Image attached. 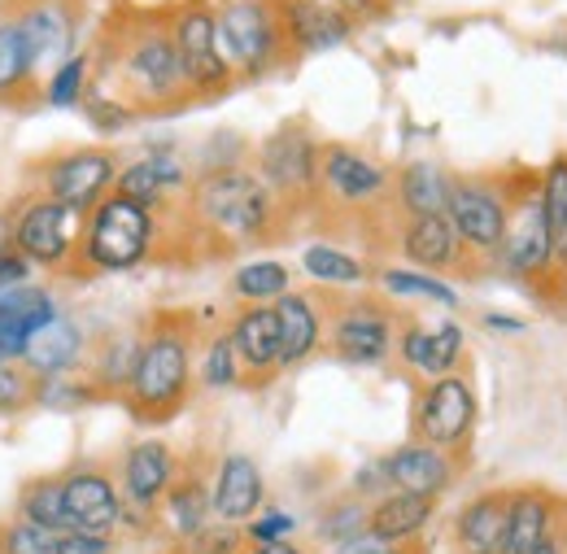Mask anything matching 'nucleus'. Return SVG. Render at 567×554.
<instances>
[{
  "label": "nucleus",
  "mask_w": 567,
  "mask_h": 554,
  "mask_svg": "<svg viewBox=\"0 0 567 554\" xmlns=\"http://www.w3.org/2000/svg\"><path fill=\"white\" fill-rule=\"evenodd\" d=\"M166 22H171V40L179 49V66L188 79V92L193 96H218L231 88V66L223 58V44H218V13H214L210 0H179L166 9Z\"/></svg>",
  "instance_id": "obj_5"
},
{
  "label": "nucleus",
  "mask_w": 567,
  "mask_h": 554,
  "mask_svg": "<svg viewBox=\"0 0 567 554\" xmlns=\"http://www.w3.org/2000/svg\"><path fill=\"white\" fill-rule=\"evenodd\" d=\"M179 184H184V166L175 162L171 148H157L153 157H144L136 166L118 171L114 193H123V197H132V202H141V206L153 209L171 188H179Z\"/></svg>",
  "instance_id": "obj_26"
},
{
  "label": "nucleus",
  "mask_w": 567,
  "mask_h": 554,
  "mask_svg": "<svg viewBox=\"0 0 567 554\" xmlns=\"http://www.w3.org/2000/svg\"><path fill=\"white\" fill-rule=\"evenodd\" d=\"M537 202L550 227V249H555V271L567 276V153L550 157V166L542 171L537 184Z\"/></svg>",
  "instance_id": "obj_31"
},
{
  "label": "nucleus",
  "mask_w": 567,
  "mask_h": 554,
  "mask_svg": "<svg viewBox=\"0 0 567 554\" xmlns=\"http://www.w3.org/2000/svg\"><path fill=\"white\" fill-rule=\"evenodd\" d=\"M284 22V40H288V53L292 58H310V53H328V49H341L350 44L358 31L354 18L319 4V0H276Z\"/></svg>",
  "instance_id": "obj_12"
},
{
  "label": "nucleus",
  "mask_w": 567,
  "mask_h": 554,
  "mask_svg": "<svg viewBox=\"0 0 567 554\" xmlns=\"http://www.w3.org/2000/svg\"><path fill=\"white\" fill-rule=\"evenodd\" d=\"M384 472H389V485L406 489V493H427L436 497L441 489L450 485V459L441 445H427V441H411L402 450H393L384 459Z\"/></svg>",
  "instance_id": "obj_20"
},
{
  "label": "nucleus",
  "mask_w": 567,
  "mask_h": 554,
  "mask_svg": "<svg viewBox=\"0 0 567 554\" xmlns=\"http://www.w3.org/2000/svg\"><path fill=\"white\" fill-rule=\"evenodd\" d=\"M27 402H35L31 376L18 371V367H9V362H0V411L9 416V411H22Z\"/></svg>",
  "instance_id": "obj_40"
},
{
  "label": "nucleus",
  "mask_w": 567,
  "mask_h": 554,
  "mask_svg": "<svg viewBox=\"0 0 567 554\" xmlns=\"http://www.w3.org/2000/svg\"><path fill=\"white\" fill-rule=\"evenodd\" d=\"M384 546H389V542H380L375 533H358L350 542H341L337 554H384Z\"/></svg>",
  "instance_id": "obj_48"
},
{
  "label": "nucleus",
  "mask_w": 567,
  "mask_h": 554,
  "mask_svg": "<svg viewBox=\"0 0 567 554\" xmlns=\"http://www.w3.org/2000/svg\"><path fill=\"white\" fill-rule=\"evenodd\" d=\"M58 554H110V546H105V537L74 533V537H62V542H58Z\"/></svg>",
  "instance_id": "obj_46"
},
{
  "label": "nucleus",
  "mask_w": 567,
  "mask_h": 554,
  "mask_svg": "<svg viewBox=\"0 0 567 554\" xmlns=\"http://www.w3.org/2000/svg\"><path fill=\"white\" fill-rule=\"evenodd\" d=\"M231 293H236L240 301H249V306H271V301H280L284 293H288V267H284V263H271V258L245 263V267L231 276Z\"/></svg>",
  "instance_id": "obj_33"
},
{
  "label": "nucleus",
  "mask_w": 567,
  "mask_h": 554,
  "mask_svg": "<svg viewBox=\"0 0 567 554\" xmlns=\"http://www.w3.org/2000/svg\"><path fill=\"white\" fill-rule=\"evenodd\" d=\"M506 511H511V493L506 489H489L476 502H467L458 524H454V537H458L463 554H497L502 529H506Z\"/></svg>",
  "instance_id": "obj_24"
},
{
  "label": "nucleus",
  "mask_w": 567,
  "mask_h": 554,
  "mask_svg": "<svg viewBox=\"0 0 567 554\" xmlns=\"http://www.w3.org/2000/svg\"><path fill=\"white\" fill-rule=\"evenodd\" d=\"M193 209L223 240H254V236H262L271 227L276 193L262 184V175L223 166V171H214L197 184Z\"/></svg>",
  "instance_id": "obj_3"
},
{
  "label": "nucleus",
  "mask_w": 567,
  "mask_h": 554,
  "mask_svg": "<svg viewBox=\"0 0 567 554\" xmlns=\"http://www.w3.org/2000/svg\"><path fill=\"white\" fill-rule=\"evenodd\" d=\"M550 533H555V502L542 489L511 493V511H506L497 554H533Z\"/></svg>",
  "instance_id": "obj_21"
},
{
  "label": "nucleus",
  "mask_w": 567,
  "mask_h": 554,
  "mask_svg": "<svg viewBox=\"0 0 567 554\" xmlns=\"http://www.w3.org/2000/svg\"><path fill=\"white\" fill-rule=\"evenodd\" d=\"M22 511H27V520H35V524H44V529H71V515H66V493L62 485H53V481H40V485L27 489V497H22Z\"/></svg>",
  "instance_id": "obj_37"
},
{
  "label": "nucleus",
  "mask_w": 567,
  "mask_h": 554,
  "mask_svg": "<svg viewBox=\"0 0 567 554\" xmlns=\"http://www.w3.org/2000/svg\"><path fill=\"white\" fill-rule=\"evenodd\" d=\"M62 493H66V515L74 533L105 537L118 524V493L101 472H74Z\"/></svg>",
  "instance_id": "obj_19"
},
{
  "label": "nucleus",
  "mask_w": 567,
  "mask_h": 554,
  "mask_svg": "<svg viewBox=\"0 0 567 554\" xmlns=\"http://www.w3.org/2000/svg\"><path fill=\"white\" fill-rule=\"evenodd\" d=\"M402 254L420 271H454V267H463L467 245L458 240V232L445 214H415L402 232Z\"/></svg>",
  "instance_id": "obj_17"
},
{
  "label": "nucleus",
  "mask_w": 567,
  "mask_h": 554,
  "mask_svg": "<svg viewBox=\"0 0 567 554\" xmlns=\"http://www.w3.org/2000/svg\"><path fill=\"white\" fill-rule=\"evenodd\" d=\"M463 358V328L458 324H441V328H420L411 324L402 332V362L411 371H420L427 380L436 376H450Z\"/></svg>",
  "instance_id": "obj_22"
},
{
  "label": "nucleus",
  "mask_w": 567,
  "mask_h": 554,
  "mask_svg": "<svg viewBox=\"0 0 567 554\" xmlns=\"http://www.w3.org/2000/svg\"><path fill=\"white\" fill-rule=\"evenodd\" d=\"M319 179L328 184L332 197L354 202V206L358 202H375V197L389 193V175H384V166H375L371 157H362V153L346 148V144L323 148V157H319Z\"/></svg>",
  "instance_id": "obj_16"
},
{
  "label": "nucleus",
  "mask_w": 567,
  "mask_h": 554,
  "mask_svg": "<svg viewBox=\"0 0 567 554\" xmlns=\"http://www.w3.org/2000/svg\"><path fill=\"white\" fill-rule=\"evenodd\" d=\"M301 267H306V276L319 279V284H358V279L367 276L358 258H350L346 249H332V245H306L301 249Z\"/></svg>",
  "instance_id": "obj_34"
},
{
  "label": "nucleus",
  "mask_w": 567,
  "mask_h": 554,
  "mask_svg": "<svg viewBox=\"0 0 567 554\" xmlns=\"http://www.w3.org/2000/svg\"><path fill=\"white\" fill-rule=\"evenodd\" d=\"M332 349L350 362H384L393 349V315L380 301H354L337 315Z\"/></svg>",
  "instance_id": "obj_15"
},
{
  "label": "nucleus",
  "mask_w": 567,
  "mask_h": 554,
  "mask_svg": "<svg viewBox=\"0 0 567 554\" xmlns=\"http://www.w3.org/2000/svg\"><path fill=\"white\" fill-rule=\"evenodd\" d=\"M319 144L306 136L301 127H280L276 136L262 144L258 166H262V184L280 197H301L319 184Z\"/></svg>",
  "instance_id": "obj_9"
},
{
  "label": "nucleus",
  "mask_w": 567,
  "mask_h": 554,
  "mask_svg": "<svg viewBox=\"0 0 567 554\" xmlns=\"http://www.w3.org/2000/svg\"><path fill=\"white\" fill-rule=\"evenodd\" d=\"M9 554H58V537H53V529H44V524H35V520L13 524V533H9Z\"/></svg>",
  "instance_id": "obj_41"
},
{
  "label": "nucleus",
  "mask_w": 567,
  "mask_h": 554,
  "mask_svg": "<svg viewBox=\"0 0 567 554\" xmlns=\"http://www.w3.org/2000/svg\"><path fill=\"white\" fill-rule=\"evenodd\" d=\"M276 315H280V367H292L301 358H310L319 337H323V319H319V306L301 293H284L276 301Z\"/></svg>",
  "instance_id": "obj_25"
},
{
  "label": "nucleus",
  "mask_w": 567,
  "mask_h": 554,
  "mask_svg": "<svg viewBox=\"0 0 567 554\" xmlns=\"http://www.w3.org/2000/svg\"><path fill=\"white\" fill-rule=\"evenodd\" d=\"M445 218L454 223L458 240L472 254H497L506 227H511V202L497 193L489 179H454Z\"/></svg>",
  "instance_id": "obj_7"
},
{
  "label": "nucleus",
  "mask_w": 567,
  "mask_h": 554,
  "mask_svg": "<svg viewBox=\"0 0 567 554\" xmlns=\"http://www.w3.org/2000/svg\"><path fill=\"white\" fill-rule=\"evenodd\" d=\"M214 13H218V44L231 74L267 79L292 58L276 0H218Z\"/></svg>",
  "instance_id": "obj_2"
},
{
  "label": "nucleus",
  "mask_w": 567,
  "mask_h": 554,
  "mask_svg": "<svg viewBox=\"0 0 567 554\" xmlns=\"http://www.w3.org/2000/svg\"><path fill=\"white\" fill-rule=\"evenodd\" d=\"M485 328H494V332H524V319H511V315H485Z\"/></svg>",
  "instance_id": "obj_49"
},
{
  "label": "nucleus",
  "mask_w": 567,
  "mask_h": 554,
  "mask_svg": "<svg viewBox=\"0 0 567 554\" xmlns=\"http://www.w3.org/2000/svg\"><path fill=\"white\" fill-rule=\"evenodd\" d=\"M262 472L249 454H227L223 468H218V481H214V511L223 520H249L258 506H262Z\"/></svg>",
  "instance_id": "obj_23"
},
{
  "label": "nucleus",
  "mask_w": 567,
  "mask_h": 554,
  "mask_svg": "<svg viewBox=\"0 0 567 554\" xmlns=\"http://www.w3.org/2000/svg\"><path fill=\"white\" fill-rule=\"evenodd\" d=\"M87 83H92V58H87V53H71L62 66L49 74L44 96H49V105H58V110H74V105L87 96Z\"/></svg>",
  "instance_id": "obj_35"
},
{
  "label": "nucleus",
  "mask_w": 567,
  "mask_h": 554,
  "mask_svg": "<svg viewBox=\"0 0 567 554\" xmlns=\"http://www.w3.org/2000/svg\"><path fill=\"white\" fill-rule=\"evenodd\" d=\"M96 66L105 79L118 83L123 105H144V110H166L188 101V79L179 66V49L171 40L166 9H118L101 35V58Z\"/></svg>",
  "instance_id": "obj_1"
},
{
  "label": "nucleus",
  "mask_w": 567,
  "mask_h": 554,
  "mask_svg": "<svg viewBox=\"0 0 567 554\" xmlns=\"http://www.w3.org/2000/svg\"><path fill=\"white\" fill-rule=\"evenodd\" d=\"M74 227H79V209L44 197V202L27 206V214L18 218V249H22L31 263L62 267L66 254L74 249Z\"/></svg>",
  "instance_id": "obj_14"
},
{
  "label": "nucleus",
  "mask_w": 567,
  "mask_h": 554,
  "mask_svg": "<svg viewBox=\"0 0 567 554\" xmlns=\"http://www.w3.org/2000/svg\"><path fill=\"white\" fill-rule=\"evenodd\" d=\"M497 258L511 276L519 279H546L555 271V249H550V227H546V214L537 193L524 197L519 214L511 209V227L497 245Z\"/></svg>",
  "instance_id": "obj_10"
},
{
  "label": "nucleus",
  "mask_w": 567,
  "mask_h": 554,
  "mask_svg": "<svg viewBox=\"0 0 567 554\" xmlns=\"http://www.w3.org/2000/svg\"><path fill=\"white\" fill-rule=\"evenodd\" d=\"M79 353H83L79 328H74L71 319H53V324H44L40 332H31L22 358H27V367L40 371V376H62V371H71L74 362H79Z\"/></svg>",
  "instance_id": "obj_28"
},
{
  "label": "nucleus",
  "mask_w": 567,
  "mask_h": 554,
  "mask_svg": "<svg viewBox=\"0 0 567 554\" xmlns=\"http://www.w3.org/2000/svg\"><path fill=\"white\" fill-rule=\"evenodd\" d=\"M114 179H118V166L105 148H79L49 171V197L83 214L114 193Z\"/></svg>",
  "instance_id": "obj_13"
},
{
  "label": "nucleus",
  "mask_w": 567,
  "mask_h": 554,
  "mask_svg": "<svg viewBox=\"0 0 567 554\" xmlns=\"http://www.w3.org/2000/svg\"><path fill=\"white\" fill-rule=\"evenodd\" d=\"M188 371H193V362H188V332L175 328V324H162L141 346L132 384H127L136 416H171L184 402V393H188Z\"/></svg>",
  "instance_id": "obj_4"
},
{
  "label": "nucleus",
  "mask_w": 567,
  "mask_h": 554,
  "mask_svg": "<svg viewBox=\"0 0 567 554\" xmlns=\"http://www.w3.org/2000/svg\"><path fill=\"white\" fill-rule=\"evenodd\" d=\"M31 79H35V62H31L27 31L13 9H0V96H13Z\"/></svg>",
  "instance_id": "obj_32"
},
{
  "label": "nucleus",
  "mask_w": 567,
  "mask_h": 554,
  "mask_svg": "<svg viewBox=\"0 0 567 554\" xmlns=\"http://www.w3.org/2000/svg\"><path fill=\"white\" fill-rule=\"evenodd\" d=\"M476 428V393L463 376H436L424 389L420 407H415V432L427 445H441V450H454L472 437Z\"/></svg>",
  "instance_id": "obj_8"
},
{
  "label": "nucleus",
  "mask_w": 567,
  "mask_h": 554,
  "mask_svg": "<svg viewBox=\"0 0 567 554\" xmlns=\"http://www.w3.org/2000/svg\"><path fill=\"white\" fill-rule=\"evenodd\" d=\"M384 554H402V551H384Z\"/></svg>",
  "instance_id": "obj_52"
},
{
  "label": "nucleus",
  "mask_w": 567,
  "mask_h": 554,
  "mask_svg": "<svg viewBox=\"0 0 567 554\" xmlns=\"http://www.w3.org/2000/svg\"><path fill=\"white\" fill-rule=\"evenodd\" d=\"M284 533H292V520L280 515V511H271V515H262L254 529H249V537L258 542V546H271V542H280Z\"/></svg>",
  "instance_id": "obj_44"
},
{
  "label": "nucleus",
  "mask_w": 567,
  "mask_h": 554,
  "mask_svg": "<svg viewBox=\"0 0 567 554\" xmlns=\"http://www.w3.org/2000/svg\"><path fill=\"white\" fill-rule=\"evenodd\" d=\"M171 476H175V459L162 441H141L132 454H127V468H123V481H127V493L132 502H157L166 489H171Z\"/></svg>",
  "instance_id": "obj_29"
},
{
  "label": "nucleus",
  "mask_w": 567,
  "mask_h": 554,
  "mask_svg": "<svg viewBox=\"0 0 567 554\" xmlns=\"http://www.w3.org/2000/svg\"><path fill=\"white\" fill-rule=\"evenodd\" d=\"M427 515H432V497H427V493H406V489H398V493H389L384 502L371 506L367 533H375L380 542H402V537H411V533L424 529Z\"/></svg>",
  "instance_id": "obj_27"
},
{
  "label": "nucleus",
  "mask_w": 567,
  "mask_h": 554,
  "mask_svg": "<svg viewBox=\"0 0 567 554\" xmlns=\"http://www.w3.org/2000/svg\"><path fill=\"white\" fill-rule=\"evenodd\" d=\"M231 346L240 358V371H249L254 380L271 376L280 367V315H276V306L240 310L236 328H231Z\"/></svg>",
  "instance_id": "obj_18"
},
{
  "label": "nucleus",
  "mask_w": 567,
  "mask_h": 554,
  "mask_svg": "<svg viewBox=\"0 0 567 554\" xmlns=\"http://www.w3.org/2000/svg\"><path fill=\"white\" fill-rule=\"evenodd\" d=\"M210 506L214 502L206 497L202 485H179L171 493V520H175V529L188 533V537L206 533V511H210Z\"/></svg>",
  "instance_id": "obj_38"
},
{
  "label": "nucleus",
  "mask_w": 567,
  "mask_h": 554,
  "mask_svg": "<svg viewBox=\"0 0 567 554\" xmlns=\"http://www.w3.org/2000/svg\"><path fill=\"white\" fill-rule=\"evenodd\" d=\"M35 402H44V407H74V402H83V389H74V384H44V393H35Z\"/></svg>",
  "instance_id": "obj_47"
},
{
  "label": "nucleus",
  "mask_w": 567,
  "mask_h": 554,
  "mask_svg": "<svg viewBox=\"0 0 567 554\" xmlns=\"http://www.w3.org/2000/svg\"><path fill=\"white\" fill-rule=\"evenodd\" d=\"M533 554H567V551L559 546V542H555V533H550V537H546V542H542V546H537Z\"/></svg>",
  "instance_id": "obj_50"
},
{
  "label": "nucleus",
  "mask_w": 567,
  "mask_h": 554,
  "mask_svg": "<svg viewBox=\"0 0 567 554\" xmlns=\"http://www.w3.org/2000/svg\"><path fill=\"white\" fill-rule=\"evenodd\" d=\"M148 240H153V209L123 193H110L92 206L83 254L101 271H132L136 263H144Z\"/></svg>",
  "instance_id": "obj_6"
},
{
  "label": "nucleus",
  "mask_w": 567,
  "mask_h": 554,
  "mask_svg": "<svg viewBox=\"0 0 567 554\" xmlns=\"http://www.w3.org/2000/svg\"><path fill=\"white\" fill-rule=\"evenodd\" d=\"M240 376L245 371H240V358H236V346H231V332L227 337H214L206 358H202V380L210 389H231Z\"/></svg>",
  "instance_id": "obj_39"
},
{
  "label": "nucleus",
  "mask_w": 567,
  "mask_h": 554,
  "mask_svg": "<svg viewBox=\"0 0 567 554\" xmlns=\"http://www.w3.org/2000/svg\"><path fill=\"white\" fill-rule=\"evenodd\" d=\"M27 341H31V328L18 319V315H4L0 310V362H13L27 353Z\"/></svg>",
  "instance_id": "obj_42"
},
{
  "label": "nucleus",
  "mask_w": 567,
  "mask_h": 554,
  "mask_svg": "<svg viewBox=\"0 0 567 554\" xmlns=\"http://www.w3.org/2000/svg\"><path fill=\"white\" fill-rule=\"evenodd\" d=\"M367 529V515L358 511V506H346V511H332L328 515V524H323V533L328 537H341V542H350V537H358Z\"/></svg>",
  "instance_id": "obj_43"
},
{
  "label": "nucleus",
  "mask_w": 567,
  "mask_h": 554,
  "mask_svg": "<svg viewBox=\"0 0 567 554\" xmlns=\"http://www.w3.org/2000/svg\"><path fill=\"white\" fill-rule=\"evenodd\" d=\"M319 4H328V9H337V13H346V18H354L358 27H362L367 18H375V13H380V4H384V0H319Z\"/></svg>",
  "instance_id": "obj_45"
},
{
  "label": "nucleus",
  "mask_w": 567,
  "mask_h": 554,
  "mask_svg": "<svg viewBox=\"0 0 567 554\" xmlns=\"http://www.w3.org/2000/svg\"><path fill=\"white\" fill-rule=\"evenodd\" d=\"M450 188H454V179L436 162H411L398 175V202L411 218L415 214H445L450 209Z\"/></svg>",
  "instance_id": "obj_30"
},
{
  "label": "nucleus",
  "mask_w": 567,
  "mask_h": 554,
  "mask_svg": "<svg viewBox=\"0 0 567 554\" xmlns=\"http://www.w3.org/2000/svg\"><path fill=\"white\" fill-rule=\"evenodd\" d=\"M254 554H297L292 546H284V542H271V546H258Z\"/></svg>",
  "instance_id": "obj_51"
},
{
  "label": "nucleus",
  "mask_w": 567,
  "mask_h": 554,
  "mask_svg": "<svg viewBox=\"0 0 567 554\" xmlns=\"http://www.w3.org/2000/svg\"><path fill=\"white\" fill-rule=\"evenodd\" d=\"M384 288L398 293V297H424V301H441V306H458V293L445 279H436V271H402V267H393V271H384Z\"/></svg>",
  "instance_id": "obj_36"
},
{
  "label": "nucleus",
  "mask_w": 567,
  "mask_h": 554,
  "mask_svg": "<svg viewBox=\"0 0 567 554\" xmlns=\"http://www.w3.org/2000/svg\"><path fill=\"white\" fill-rule=\"evenodd\" d=\"M13 13L27 31L35 74L49 66L58 70L71 58L74 35H79V4L74 0H22V9H13Z\"/></svg>",
  "instance_id": "obj_11"
}]
</instances>
